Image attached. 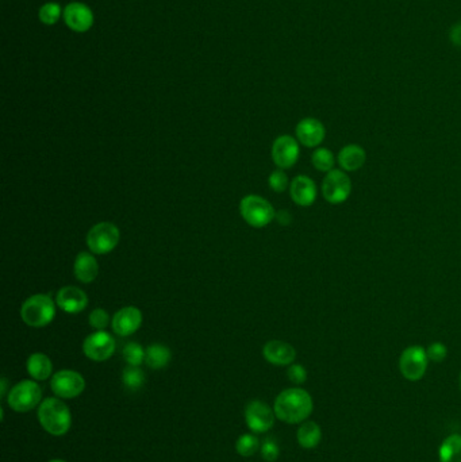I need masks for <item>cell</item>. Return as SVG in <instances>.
<instances>
[{"label": "cell", "instance_id": "obj_1", "mask_svg": "<svg viewBox=\"0 0 461 462\" xmlns=\"http://www.w3.org/2000/svg\"><path fill=\"white\" fill-rule=\"evenodd\" d=\"M313 399L302 388H288L275 400L273 411L276 418L290 425L305 422L313 413Z\"/></svg>", "mask_w": 461, "mask_h": 462}, {"label": "cell", "instance_id": "obj_2", "mask_svg": "<svg viewBox=\"0 0 461 462\" xmlns=\"http://www.w3.org/2000/svg\"><path fill=\"white\" fill-rule=\"evenodd\" d=\"M38 420L50 435L60 437L68 432L72 423V416L68 406L63 400L48 397L39 404Z\"/></svg>", "mask_w": 461, "mask_h": 462}, {"label": "cell", "instance_id": "obj_3", "mask_svg": "<svg viewBox=\"0 0 461 462\" xmlns=\"http://www.w3.org/2000/svg\"><path fill=\"white\" fill-rule=\"evenodd\" d=\"M22 320L34 329L48 326L56 316V306L51 297L37 294L29 297L20 308Z\"/></svg>", "mask_w": 461, "mask_h": 462}, {"label": "cell", "instance_id": "obj_4", "mask_svg": "<svg viewBox=\"0 0 461 462\" xmlns=\"http://www.w3.org/2000/svg\"><path fill=\"white\" fill-rule=\"evenodd\" d=\"M240 210L247 225L256 229L268 226L276 216L273 206L266 199L257 195H247L242 199Z\"/></svg>", "mask_w": 461, "mask_h": 462}, {"label": "cell", "instance_id": "obj_5", "mask_svg": "<svg viewBox=\"0 0 461 462\" xmlns=\"http://www.w3.org/2000/svg\"><path fill=\"white\" fill-rule=\"evenodd\" d=\"M41 387L33 380H23L10 389L7 403L16 413H29L41 403Z\"/></svg>", "mask_w": 461, "mask_h": 462}, {"label": "cell", "instance_id": "obj_6", "mask_svg": "<svg viewBox=\"0 0 461 462\" xmlns=\"http://www.w3.org/2000/svg\"><path fill=\"white\" fill-rule=\"evenodd\" d=\"M121 232L114 223L100 222L87 234V246L98 256L111 253L119 244Z\"/></svg>", "mask_w": 461, "mask_h": 462}, {"label": "cell", "instance_id": "obj_7", "mask_svg": "<svg viewBox=\"0 0 461 462\" xmlns=\"http://www.w3.org/2000/svg\"><path fill=\"white\" fill-rule=\"evenodd\" d=\"M321 189H322V196L328 203L333 206H338L345 203L346 200L350 198L352 180L345 170L334 168L324 177Z\"/></svg>", "mask_w": 461, "mask_h": 462}, {"label": "cell", "instance_id": "obj_8", "mask_svg": "<svg viewBox=\"0 0 461 462\" xmlns=\"http://www.w3.org/2000/svg\"><path fill=\"white\" fill-rule=\"evenodd\" d=\"M426 349L419 345L406 347L399 357V370L409 381H419L428 370Z\"/></svg>", "mask_w": 461, "mask_h": 462}, {"label": "cell", "instance_id": "obj_9", "mask_svg": "<svg viewBox=\"0 0 461 462\" xmlns=\"http://www.w3.org/2000/svg\"><path fill=\"white\" fill-rule=\"evenodd\" d=\"M116 347V339L113 335L106 331H97L84 339L82 353L92 361L103 363L113 357Z\"/></svg>", "mask_w": 461, "mask_h": 462}, {"label": "cell", "instance_id": "obj_10", "mask_svg": "<svg viewBox=\"0 0 461 462\" xmlns=\"http://www.w3.org/2000/svg\"><path fill=\"white\" fill-rule=\"evenodd\" d=\"M54 395L63 399H73L82 394L85 388V380L75 370H60L54 373L50 381Z\"/></svg>", "mask_w": 461, "mask_h": 462}, {"label": "cell", "instance_id": "obj_11", "mask_svg": "<svg viewBox=\"0 0 461 462\" xmlns=\"http://www.w3.org/2000/svg\"><path fill=\"white\" fill-rule=\"evenodd\" d=\"M299 142L291 135H281L272 145V160L279 169H290L299 160Z\"/></svg>", "mask_w": 461, "mask_h": 462}, {"label": "cell", "instance_id": "obj_12", "mask_svg": "<svg viewBox=\"0 0 461 462\" xmlns=\"http://www.w3.org/2000/svg\"><path fill=\"white\" fill-rule=\"evenodd\" d=\"M275 411L260 400H254L247 404L245 420L247 427L254 432H265L273 427Z\"/></svg>", "mask_w": 461, "mask_h": 462}, {"label": "cell", "instance_id": "obj_13", "mask_svg": "<svg viewBox=\"0 0 461 462\" xmlns=\"http://www.w3.org/2000/svg\"><path fill=\"white\" fill-rule=\"evenodd\" d=\"M297 142L306 148L316 149L325 141L326 129L316 118H305L295 127Z\"/></svg>", "mask_w": 461, "mask_h": 462}, {"label": "cell", "instance_id": "obj_14", "mask_svg": "<svg viewBox=\"0 0 461 462\" xmlns=\"http://www.w3.org/2000/svg\"><path fill=\"white\" fill-rule=\"evenodd\" d=\"M63 17L66 26L76 33H85L94 25L92 10L80 1L69 3L64 10Z\"/></svg>", "mask_w": 461, "mask_h": 462}, {"label": "cell", "instance_id": "obj_15", "mask_svg": "<svg viewBox=\"0 0 461 462\" xmlns=\"http://www.w3.org/2000/svg\"><path fill=\"white\" fill-rule=\"evenodd\" d=\"M142 325V313L134 307H123L111 319V326L116 335L119 337H129L138 330Z\"/></svg>", "mask_w": 461, "mask_h": 462}, {"label": "cell", "instance_id": "obj_16", "mask_svg": "<svg viewBox=\"0 0 461 462\" xmlns=\"http://www.w3.org/2000/svg\"><path fill=\"white\" fill-rule=\"evenodd\" d=\"M56 303L60 310L68 314H79L88 306L87 294L73 285H66L57 292Z\"/></svg>", "mask_w": 461, "mask_h": 462}, {"label": "cell", "instance_id": "obj_17", "mask_svg": "<svg viewBox=\"0 0 461 462\" xmlns=\"http://www.w3.org/2000/svg\"><path fill=\"white\" fill-rule=\"evenodd\" d=\"M290 195L293 201L300 207H310L316 200L318 189L312 177L299 175L290 184Z\"/></svg>", "mask_w": 461, "mask_h": 462}, {"label": "cell", "instance_id": "obj_18", "mask_svg": "<svg viewBox=\"0 0 461 462\" xmlns=\"http://www.w3.org/2000/svg\"><path fill=\"white\" fill-rule=\"evenodd\" d=\"M263 354L268 363L278 366L291 365L297 358V350L294 346L279 339L266 342L263 349Z\"/></svg>", "mask_w": 461, "mask_h": 462}, {"label": "cell", "instance_id": "obj_19", "mask_svg": "<svg viewBox=\"0 0 461 462\" xmlns=\"http://www.w3.org/2000/svg\"><path fill=\"white\" fill-rule=\"evenodd\" d=\"M367 161V151L359 144H348L340 149L337 154V164L340 169L348 172H357Z\"/></svg>", "mask_w": 461, "mask_h": 462}, {"label": "cell", "instance_id": "obj_20", "mask_svg": "<svg viewBox=\"0 0 461 462\" xmlns=\"http://www.w3.org/2000/svg\"><path fill=\"white\" fill-rule=\"evenodd\" d=\"M73 275L78 280L90 284L97 280L99 275V265L97 258L87 251H80L73 264Z\"/></svg>", "mask_w": 461, "mask_h": 462}, {"label": "cell", "instance_id": "obj_21", "mask_svg": "<svg viewBox=\"0 0 461 462\" xmlns=\"http://www.w3.org/2000/svg\"><path fill=\"white\" fill-rule=\"evenodd\" d=\"M27 372L34 380L44 381L49 379L53 372V365L49 357L44 353H34L27 360Z\"/></svg>", "mask_w": 461, "mask_h": 462}, {"label": "cell", "instance_id": "obj_22", "mask_svg": "<svg viewBox=\"0 0 461 462\" xmlns=\"http://www.w3.org/2000/svg\"><path fill=\"white\" fill-rule=\"evenodd\" d=\"M297 442L305 449H314L319 445L322 439V431L319 425L313 420H306L297 430Z\"/></svg>", "mask_w": 461, "mask_h": 462}, {"label": "cell", "instance_id": "obj_23", "mask_svg": "<svg viewBox=\"0 0 461 462\" xmlns=\"http://www.w3.org/2000/svg\"><path fill=\"white\" fill-rule=\"evenodd\" d=\"M171 361V350L161 344H153L147 349L145 363L152 369H163Z\"/></svg>", "mask_w": 461, "mask_h": 462}, {"label": "cell", "instance_id": "obj_24", "mask_svg": "<svg viewBox=\"0 0 461 462\" xmlns=\"http://www.w3.org/2000/svg\"><path fill=\"white\" fill-rule=\"evenodd\" d=\"M440 462H461V435L453 434L445 438L440 447Z\"/></svg>", "mask_w": 461, "mask_h": 462}, {"label": "cell", "instance_id": "obj_25", "mask_svg": "<svg viewBox=\"0 0 461 462\" xmlns=\"http://www.w3.org/2000/svg\"><path fill=\"white\" fill-rule=\"evenodd\" d=\"M337 163V156L328 148H316L312 154V164L322 173H329Z\"/></svg>", "mask_w": 461, "mask_h": 462}, {"label": "cell", "instance_id": "obj_26", "mask_svg": "<svg viewBox=\"0 0 461 462\" xmlns=\"http://www.w3.org/2000/svg\"><path fill=\"white\" fill-rule=\"evenodd\" d=\"M122 380H123V384H125V387L128 389H130V391H138L140 388L144 387L147 377H145V373L138 366H130L129 365L123 370Z\"/></svg>", "mask_w": 461, "mask_h": 462}, {"label": "cell", "instance_id": "obj_27", "mask_svg": "<svg viewBox=\"0 0 461 462\" xmlns=\"http://www.w3.org/2000/svg\"><path fill=\"white\" fill-rule=\"evenodd\" d=\"M64 14L61 6L59 3H54V1H49L47 4H44L41 8H39V13H38V17H39V20L44 23V25H48V26H51V25H56L61 15Z\"/></svg>", "mask_w": 461, "mask_h": 462}, {"label": "cell", "instance_id": "obj_28", "mask_svg": "<svg viewBox=\"0 0 461 462\" xmlns=\"http://www.w3.org/2000/svg\"><path fill=\"white\" fill-rule=\"evenodd\" d=\"M147 350L137 342H129L123 347V358L130 366H140L145 361Z\"/></svg>", "mask_w": 461, "mask_h": 462}, {"label": "cell", "instance_id": "obj_29", "mask_svg": "<svg viewBox=\"0 0 461 462\" xmlns=\"http://www.w3.org/2000/svg\"><path fill=\"white\" fill-rule=\"evenodd\" d=\"M259 447H260L259 439L252 434H244L242 437L238 438V441L235 444L237 453L241 454L242 457L253 456L259 450Z\"/></svg>", "mask_w": 461, "mask_h": 462}, {"label": "cell", "instance_id": "obj_30", "mask_svg": "<svg viewBox=\"0 0 461 462\" xmlns=\"http://www.w3.org/2000/svg\"><path fill=\"white\" fill-rule=\"evenodd\" d=\"M268 184L272 188V191H275L278 194H281V192H284L288 188L290 182H288V176L285 175V172L283 169H278V170H273L269 175Z\"/></svg>", "mask_w": 461, "mask_h": 462}, {"label": "cell", "instance_id": "obj_31", "mask_svg": "<svg viewBox=\"0 0 461 462\" xmlns=\"http://www.w3.org/2000/svg\"><path fill=\"white\" fill-rule=\"evenodd\" d=\"M90 326L97 331H103L110 323V315L103 308H95L88 318Z\"/></svg>", "mask_w": 461, "mask_h": 462}, {"label": "cell", "instance_id": "obj_32", "mask_svg": "<svg viewBox=\"0 0 461 462\" xmlns=\"http://www.w3.org/2000/svg\"><path fill=\"white\" fill-rule=\"evenodd\" d=\"M429 361L433 363H443L448 357V347L443 342H433L426 349Z\"/></svg>", "mask_w": 461, "mask_h": 462}, {"label": "cell", "instance_id": "obj_33", "mask_svg": "<svg viewBox=\"0 0 461 462\" xmlns=\"http://www.w3.org/2000/svg\"><path fill=\"white\" fill-rule=\"evenodd\" d=\"M279 453H281L279 446L273 439L268 438L264 441L263 445H262V456L265 461H276L279 458Z\"/></svg>", "mask_w": 461, "mask_h": 462}, {"label": "cell", "instance_id": "obj_34", "mask_svg": "<svg viewBox=\"0 0 461 462\" xmlns=\"http://www.w3.org/2000/svg\"><path fill=\"white\" fill-rule=\"evenodd\" d=\"M287 376H288V379L291 382L300 385V384L306 382V380H307V370L303 365L291 363L288 370H287Z\"/></svg>", "mask_w": 461, "mask_h": 462}, {"label": "cell", "instance_id": "obj_35", "mask_svg": "<svg viewBox=\"0 0 461 462\" xmlns=\"http://www.w3.org/2000/svg\"><path fill=\"white\" fill-rule=\"evenodd\" d=\"M450 39L456 46L461 48V23H457L456 26L452 27L450 30Z\"/></svg>", "mask_w": 461, "mask_h": 462}, {"label": "cell", "instance_id": "obj_36", "mask_svg": "<svg viewBox=\"0 0 461 462\" xmlns=\"http://www.w3.org/2000/svg\"><path fill=\"white\" fill-rule=\"evenodd\" d=\"M275 218L278 219V222H279L281 225H283V226L290 225L291 220H293V218H291L290 213H287V211H284V210H281L279 213H276V216H275Z\"/></svg>", "mask_w": 461, "mask_h": 462}, {"label": "cell", "instance_id": "obj_37", "mask_svg": "<svg viewBox=\"0 0 461 462\" xmlns=\"http://www.w3.org/2000/svg\"><path fill=\"white\" fill-rule=\"evenodd\" d=\"M6 389H7V380L1 379V392H0V395H1V397H4V395H6Z\"/></svg>", "mask_w": 461, "mask_h": 462}, {"label": "cell", "instance_id": "obj_38", "mask_svg": "<svg viewBox=\"0 0 461 462\" xmlns=\"http://www.w3.org/2000/svg\"><path fill=\"white\" fill-rule=\"evenodd\" d=\"M49 462H66V461H64V460H51V461Z\"/></svg>", "mask_w": 461, "mask_h": 462}, {"label": "cell", "instance_id": "obj_39", "mask_svg": "<svg viewBox=\"0 0 461 462\" xmlns=\"http://www.w3.org/2000/svg\"><path fill=\"white\" fill-rule=\"evenodd\" d=\"M459 387H460V391H461V373H460V377H459Z\"/></svg>", "mask_w": 461, "mask_h": 462}]
</instances>
